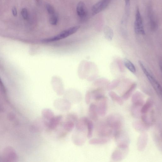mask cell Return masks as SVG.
<instances>
[{
	"instance_id": "obj_19",
	"label": "cell",
	"mask_w": 162,
	"mask_h": 162,
	"mask_svg": "<svg viewBox=\"0 0 162 162\" xmlns=\"http://www.w3.org/2000/svg\"><path fill=\"white\" fill-rule=\"evenodd\" d=\"M154 105V101L151 98L148 99L146 102L144 103L141 110V113L142 114L148 113L150 110L152 108Z\"/></svg>"
},
{
	"instance_id": "obj_31",
	"label": "cell",
	"mask_w": 162,
	"mask_h": 162,
	"mask_svg": "<svg viewBox=\"0 0 162 162\" xmlns=\"http://www.w3.org/2000/svg\"><path fill=\"white\" fill-rule=\"evenodd\" d=\"M21 14L23 17L25 19H27L28 18V14L27 10L26 8H23L22 9L21 11Z\"/></svg>"
},
{
	"instance_id": "obj_10",
	"label": "cell",
	"mask_w": 162,
	"mask_h": 162,
	"mask_svg": "<svg viewBox=\"0 0 162 162\" xmlns=\"http://www.w3.org/2000/svg\"><path fill=\"white\" fill-rule=\"evenodd\" d=\"M85 132L76 129L72 137L74 143L77 145H82L85 142L86 140Z\"/></svg>"
},
{
	"instance_id": "obj_9",
	"label": "cell",
	"mask_w": 162,
	"mask_h": 162,
	"mask_svg": "<svg viewBox=\"0 0 162 162\" xmlns=\"http://www.w3.org/2000/svg\"><path fill=\"white\" fill-rule=\"evenodd\" d=\"M128 148H123L118 147L111 155V159L115 161H118L124 159L126 156Z\"/></svg>"
},
{
	"instance_id": "obj_17",
	"label": "cell",
	"mask_w": 162,
	"mask_h": 162,
	"mask_svg": "<svg viewBox=\"0 0 162 162\" xmlns=\"http://www.w3.org/2000/svg\"><path fill=\"white\" fill-rule=\"evenodd\" d=\"M76 11L78 16L81 18H85L87 15L85 5L82 2H79L77 5Z\"/></svg>"
},
{
	"instance_id": "obj_16",
	"label": "cell",
	"mask_w": 162,
	"mask_h": 162,
	"mask_svg": "<svg viewBox=\"0 0 162 162\" xmlns=\"http://www.w3.org/2000/svg\"><path fill=\"white\" fill-rule=\"evenodd\" d=\"M143 105L133 104L131 108V113L134 118H139L141 117L142 114L141 110Z\"/></svg>"
},
{
	"instance_id": "obj_35",
	"label": "cell",
	"mask_w": 162,
	"mask_h": 162,
	"mask_svg": "<svg viewBox=\"0 0 162 162\" xmlns=\"http://www.w3.org/2000/svg\"><path fill=\"white\" fill-rule=\"evenodd\" d=\"M0 85H1L2 86L3 85L1 79H0Z\"/></svg>"
},
{
	"instance_id": "obj_18",
	"label": "cell",
	"mask_w": 162,
	"mask_h": 162,
	"mask_svg": "<svg viewBox=\"0 0 162 162\" xmlns=\"http://www.w3.org/2000/svg\"><path fill=\"white\" fill-rule=\"evenodd\" d=\"M98 115L97 106L94 103L91 104L89 108V115L90 118L97 121L98 120Z\"/></svg>"
},
{
	"instance_id": "obj_4",
	"label": "cell",
	"mask_w": 162,
	"mask_h": 162,
	"mask_svg": "<svg viewBox=\"0 0 162 162\" xmlns=\"http://www.w3.org/2000/svg\"><path fill=\"white\" fill-rule=\"evenodd\" d=\"M77 120V117L74 114H69L67 115L66 120L62 125L63 131L61 133L62 136L73 130Z\"/></svg>"
},
{
	"instance_id": "obj_11",
	"label": "cell",
	"mask_w": 162,
	"mask_h": 162,
	"mask_svg": "<svg viewBox=\"0 0 162 162\" xmlns=\"http://www.w3.org/2000/svg\"><path fill=\"white\" fill-rule=\"evenodd\" d=\"M148 136L145 133H141L139 136L137 142V148L139 151L144 150L147 145Z\"/></svg>"
},
{
	"instance_id": "obj_30",
	"label": "cell",
	"mask_w": 162,
	"mask_h": 162,
	"mask_svg": "<svg viewBox=\"0 0 162 162\" xmlns=\"http://www.w3.org/2000/svg\"><path fill=\"white\" fill-rule=\"evenodd\" d=\"M46 8L48 13L50 16L56 13L54 8L51 5L49 4H47L46 5Z\"/></svg>"
},
{
	"instance_id": "obj_15",
	"label": "cell",
	"mask_w": 162,
	"mask_h": 162,
	"mask_svg": "<svg viewBox=\"0 0 162 162\" xmlns=\"http://www.w3.org/2000/svg\"><path fill=\"white\" fill-rule=\"evenodd\" d=\"M148 14L151 29L153 31H155L158 26L157 19L153 12L150 9L148 10Z\"/></svg>"
},
{
	"instance_id": "obj_25",
	"label": "cell",
	"mask_w": 162,
	"mask_h": 162,
	"mask_svg": "<svg viewBox=\"0 0 162 162\" xmlns=\"http://www.w3.org/2000/svg\"><path fill=\"white\" fill-rule=\"evenodd\" d=\"M124 65L127 69L131 73H134L136 72V68L133 64L129 60L125 59L124 61Z\"/></svg>"
},
{
	"instance_id": "obj_5",
	"label": "cell",
	"mask_w": 162,
	"mask_h": 162,
	"mask_svg": "<svg viewBox=\"0 0 162 162\" xmlns=\"http://www.w3.org/2000/svg\"><path fill=\"white\" fill-rule=\"evenodd\" d=\"M139 64L143 71L144 74L148 79L152 86L155 91L156 93L159 96L161 95L162 88L160 85L154 77L152 75L142 63L139 62Z\"/></svg>"
},
{
	"instance_id": "obj_8",
	"label": "cell",
	"mask_w": 162,
	"mask_h": 162,
	"mask_svg": "<svg viewBox=\"0 0 162 162\" xmlns=\"http://www.w3.org/2000/svg\"><path fill=\"white\" fill-rule=\"evenodd\" d=\"M111 0H100L94 5L92 7L93 15H96L103 11L109 5Z\"/></svg>"
},
{
	"instance_id": "obj_14",
	"label": "cell",
	"mask_w": 162,
	"mask_h": 162,
	"mask_svg": "<svg viewBox=\"0 0 162 162\" xmlns=\"http://www.w3.org/2000/svg\"><path fill=\"white\" fill-rule=\"evenodd\" d=\"M107 106V99L103 98L97 106V112L98 115L101 117L104 116L106 113Z\"/></svg>"
},
{
	"instance_id": "obj_32",
	"label": "cell",
	"mask_w": 162,
	"mask_h": 162,
	"mask_svg": "<svg viewBox=\"0 0 162 162\" xmlns=\"http://www.w3.org/2000/svg\"><path fill=\"white\" fill-rule=\"evenodd\" d=\"M130 0H125L126 8L127 9L126 11L127 12L129 11V8L130 5Z\"/></svg>"
},
{
	"instance_id": "obj_6",
	"label": "cell",
	"mask_w": 162,
	"mask_h": 162,
	"mask_svg": "<svg viewBox=\"0 0 162 162\" xmlns=\"http://www.w3.org/2000/svg\"><path fill=\"white\" fill-rule=\"evenodd\" d=\"M96 129L98 135L101 137L106 138L114 135L113 131L105 121H100L98 124Z\"/></svg>"
},
{
	"instance_id": "obj_29",
	"label": "cell",
	"mask_w": 162,
	"mask_h": 162,
	"mask_svg": "<svg viewBox=\"0 0 162 162\" xmlns=\"http://www.w3.org/2000/svg\"><path fill=\"white\" fill-rule=\"evenodd\" d=\"M58 21V17L57 14L56 13L55 14L50 15L49 18L50 23L52 25H56Z\"/></svg>"
},
{
	"instance_id": "obj_27",
	"label": "cell",
	"mask_w": 162,
	"mask_h": 162,
	"mask_svg": "<svg viewBox=\"0 0 162 162\" xmlns=\"http://www.w3.org/2000/svg\"><path fill=\"white\" fill-rule=\"evenodd\" d=\"M110 97L112 99L120 105H122L124 104L123 100L119 96L113 92L110 94Z\"/></svg>"
},
{
	"instance_id": "obj_3",
	"label": "cell",
	"mask_w": 162,
	"mask_h": 162,
	"mask_svg": "<svg viewBox=\"0 0 162 162\" xmlns=\"http://www.w3.org/2000/svg\"><path fill=\"white\" fill-rule=\"evenodd\" d=\"M114 136L118 147L129 148V139L125 131L121 129L117 132Z\"/></svg>"
},
{
	"instance_id": "obj_22",
	"label": "cell",
	"mask_w": 162,
	"mask_h": 162,
	"mask_svg": "<svg viewBox=\"0 0 162 162\" xmlns=\"http://www.w3.org/2000/svg\"><path fill=\"white\" fill-rule=\"evenodd\" d=\"M87 137L88 138H91L93 135L94 126L93 122L88 118L87 119Z\"/></svg>"
},
{
	"instance_id": "obj_13",
	"label": "cell",
	"mask_w": 162,
	"mask_h": 162,
	"mask_svg": "<svg viewBox=\"0 0 162 162\" xmlns=\"http://www.w3.org/2000/svg\"><path fill=\"white\" fill-rule=\"evenodd\" d=\"M63 116L61 115L55 116L48 121L47 128L52 130L56 129L61 122Z\"/></svg>"
},
{
	"instance_id": "obj_24",
	"label": "cell",
	"mask_w": 162,
	"mask_h": 162,
	"mask_svg": "<svg viewBox=\"0 0 162 162\" xmlns=\"http://www.w3.org/2000/svg\"><path fill=\"white\" fill-rule=\"evenodd\" d=\"M42 115L43 118L48 121L55 116L53 111L49 109H44L42 111Z\"/></svg>"
},
{
	"instance_id": "obj_21",
	"label": "cell",
	"mask_w": 162,
	"mask_h": 162,
	"mask_svg": "<svg viewBox=\"0 0 162 162\" xmlns=\"http://www.w3.org/2000/svg\"><path fill=\"white\" fill-rule=\"evenodd\" d=\"M131 101L134 104L143 106L145 103L143 96L139 93H137L134 95L132 98Z\"/></svg>"
},
{
	"instance_id": "obj_34",
	"label": "cell",
	"mask_w": 162,
	"mask_h": 162,
	"mask_svg": "<svg viewBox=\"0 0 162 162\" xmlns=\"http://www.w3.org/2000/svg\"><path fill=\"white\" fill-rule=\"evenodd\" d=\"M12 13L14 16H16L17 15V10L15 7H14L12 8Z\"/></svg>"
},
{
	"instance_id": "obj_23",
	"label": "cell",
	"mask_w": 162,
	"mask_h": 162,
	"mask_svg": "<svg viewBox=\"0 0 162 162\" xmlns=\"http://www.w3.org/2000/svg\"><path fill=\"white\" fill-rule=\"evenodd\" d=\"M108 141L106 138H95L90 140L89 143L92 145H103L106 144Z\"/></svg>"
},
{
	"instance_id": "obj_33",
	"label": "cell",
	"mask_w": 162,
	"mask_h": 162,
	"mask_svg": "<svg viewBox=\"0 0 162 162\" xmlns=\"http://www.w3.org/2000/svg\"><path fill=\"white\" fill-rule=\"evenodd\" d=\"M91 96L89 94H88L86 97V102L87 104H89L90 102Z\"/></svg>"
},
{
	"instance_id": "obj_36",
	"label": "cell",
	"mask_w": 162,
	"mask_h": 162,
	"mask_svg": "<svg viewBox=\"0 0 162 162\" xmlns=\"http://www.w3.org/2000/svg\"><path fill=\"white\" fill-rule=\"evenodd\" d=\"M37 2L38 3H39L40 2V0H36Z\"/></svg>"
},
{
	"instance_id": "obj_2",
	"label": "cell",
	"mask_w": 162,
	"mask_h": 162,
	"mask_svg": "<svg viewBox=\"0 0 162 162\" xmlns=\"http://www.w3.org/2000/svg\"><path fill=\"white\" fill-rule=\"evenodd\" d=\"M79 28L80 26H79L70 28L64 30L59 34L54 37L44 39L43 42L48 43L56 41L61 39H64L76 33Z\"/></svg>"
},
{
	"instance_id": "obj_1",
	"label": "cell",
	"mask_w": 162,
	"mask_h": 162,
	"mask_svg": "<svg viewBox=\"0 0 162 162\" xmlns=\"http://www.w3.org/2000/svg\"><path fill=\"white\" fill-rule=\"evenodd\" d=\"M109 127L113 130L114 136L117 132L121 129L123 125V119L118 114L109 115L105 120Z\"/></svg>"
},
{
	"instance_id": "obj_20",
	"label": "cell",
	"mask_w": 162,
	"mask_h": 162,
	"mask_svg": "<svg viewBox=\"0 0 162 162\" xmlns=\"http://www.w3.org/2000/svg\"><path fill=\"white\" fill-rule=\"evenodd\" d=\"M133 125L135 129L140 132L146 131L150 127V126L145 125L143 122H141L139 121L135 122L133 123Z\"/></svg>"
},
{
	"instance_id": "obj_26",
	"label": "cell",
	"mask_w": 162,
	"mask_h": 162,
	"mask_svg": "<svg viewBox=\"0 0 162 162\" xmlns=\"http://www.w3.org/2000/svg\"><path fill=\"white\" fill-rule=\"evenodd\" d=\"M105 37L109 40H112L114 36L113 30L110 27L106 26L104 30Z\"/></svg>"
},
{
	"instance_id": "obj_7",
	"label": "cell",
	"mask_w": 162,
	"mask_h": 162,
	"mask_svg": "<svg viewBox=\"0 0 162 162\" xmlns=\"http://www.w3.org/2000/svg\"><path fill=\"white\" fill-rule=\"evenodd\" d=\"M134 29L137 34L141 35L145 34L142 18L139 9L138 7L137 8L136 12Z\"/></svg>"
},
{
	"instance_id": "obj_12",
	"label": "cell",
	"mask_w": 162,
	"mask_h": 162,
	"mask_svg": "<svg viewBox=\"0 0 162 162\" xmlns=\"http://www.w3.org/2000/svg\"><path fill=\"white\" fill-rule=\"evenodd\" d=\"M67 100H59L55 101L54 106L58 109L61 111H67L71 108V104Z\"/></svg>"
},
{
	"instance_id": "obj_28",
	"label": "cell",
	"mask_w": 162,
	"mask_h": 162,
	"mask_svg": "<svg viewBox=\"0 0 162 162\" xmlns=\"http://www.w3.org/2000/svg\"><path fill=\"white\" fill-rule=\"evenodd\" d=\"M136 86L134 85L128 90L122 96L123 99L126 100L128 99L135 89Z\"/></svg>"
}]
</instances>
